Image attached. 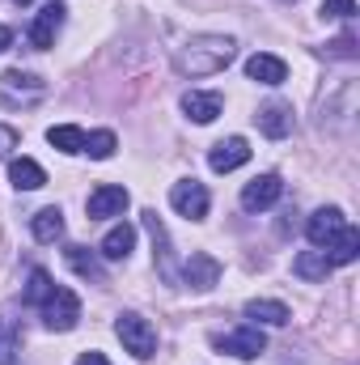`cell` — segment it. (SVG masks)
Instances as JSON below:
<instances>
[{
  "instance_id": "cell-1",
  "label": "cell",
  "mask_w": 360,
  "mask_h": 365,
  "mask_svg": "<svg viewBox=\"0 0 360 365\" xmlns=\"http://www.w3.org/2000/svg\"><path fill=\"white\" fill-rule=\"evenodd\" d=\"M233 56H238V43L229 34H195L174 51V68L182 77H216L233 64Z\"/></svg>"
},
{
  "instance_id": "cell-2",
  "label": "cell",
  "mask_w": 360,
  "mask_h": 365,
  "mask_svg": "<svg viewBox=\"0 0 360 365\" xmlns=\"http://www.w3.org/2000/svg\"><path fill=\"white\" fill-rule=\"evenodd\" d=\"M115 336L123 340V349H127L136 361H149V357L157 353V331H153V323H149L144 314H136V310H123V314L115 319Z\"/></svg>"
},
{
  "instance_id": "cell-3",
  "label": "cell",
  "mask_w": 360,
  "mask_h": 365,
  "mask_svg": "<svg viewBox=\"0 0 360 365\" xmlns=\"http://www.w3.org/2000/svg\"><path fill=\"white\" fill-rule=\"evenodd\" d=\"M38 310H43V323H47L51 331H73V327L81 323V297H77L73 289H64V284H55V293H51Z\"/></svg>"
},
{
  "instance_id": "cell-4",
  "label": "cell",
  "mask_w": 360,
  "mask_h": 365,
  "mask_svg": "<svg viewBox=\"0 0 360 365\" xmlns=\"http://www.w3.org/2000/svg\"><path fill=\"white\" fill-rule=\"evenodd\" d=\"M221 353H229V357H238V361H255V357H263L268 353V336L259 331V327H238V331H229V336H216L212 340Z\"/></svg>"
},
{
  "instance_id": "cell-5",
  "label": "cell",
  "mask_w": 360,
  "mask_h": 365,
  "mask_svg": "<svg viewBox=\"0 0 360 365\" xmlns=\"http://www.w3.org/2000/svg\"><path fill=\"white\" fill-rule=\"evenodd\" d=\"M144 230L153 234V264H157V276L166 284H179V264H174V247H170V234L162 225L157 212H144Z\"/></svg>"
},
{
  "instance_id": "cell-6",
  "label": "cell",
  "mask_w": 360,
  "mask_h": 365,
  "mask_svg": "<svg viewBox=\"0 0 360 365\" xmlns=\"http://www.w3.org/2000/svg\"><path fill=\"white\" fill-rule=\"evenodd\" d=\"M170 204L179 208L186 221H203L208 217V204H212V195H208V187L195 179H182L170 187Z\"/></svg>"
},
{
  "instance_id": "cell-7",
  "label": "cell",
  "mask_w": 360,
  "mask_h": 365,
  "mask_svg": "<svg viewBox=\"0 0 360 365\" xmlns=\"http://www.w3.org/2000/svg\"><path fill=\"white\" fill-rule=\"evenodd\" d=\"M127 204H132L127 187L102 182V187L93 191L90 200H85V212H90V221H106V217H123V208H127Z\"/></svg>"
},
{
  "instance_id": "cell-8",
  "label": "cell",
  "mask_w": 360,
  "mask_h": 365,
  "mask_svg": "<svg viewBox=\"0 0 360 365\" xmlns=\"http://www.w3.org/2000/svg\"><path fill=\"white\" fill-rule=\"evenodd\" d=\"M246 162H250L246 136H229V140H216V145L208 149V166H212L216 175H229V170H238V166H246Z\"/></svg>"
},
{
  "instance_id": "cell-9",
  "label": "cell",
  "mask_w": 360,
  "mask_h": 365,
  "mask_svg": "<svg viewBox=\"0 0 360 365\" xmlns=\"http://www.w3.org/2000/svg\"><path fill=\"white\" fill-rule=\"evenodd\" d=\"M280 195H284L280 175H259V179H250L242 187V208H246V212H263V208H271Z\"/></svg>"
},
{
  "instance_id": "cell-10",
  "label": "cell",
  "mask_w": 360,
  "mask_h": 365,
  "mask_svg": "<svg viewBox=\"0 0 360 365\" xmlns=\"http://www.w3.org/2000/svg\"><path fill=\"white\" fill-rule=\"evenodd\" d=\"M0 86H4V102H38V98L47 93V81H43V77L21 73V68H9V73L0 77Z\"/></svg>"
},
{
  "instance_id": "cell-11",
  "label": "cell",
  "mask_w": 360,
  "mask_h": 365,
  "mask_svg": "<svg viewBox=\"0 0 360 365\" xmlns=\"http://www.w3.org/2000/svg\"><path fill=\"white\" fill-rule=\"evenodd\" d=\"M64 13H68V9H64L60 0H51V4L34 17V26H30V47H34V51H47V47L55 43V34H60V26H64Z\"/></svg>"
},
{
  "instance_id": "cell-12",
  "label": "cell",
  "mask_w": 360,
  "mask_h": 365,
  "mask_svg": "<svg viewBox=\"0 0 360 365\" xmlns=\"http://www.w3.org/2000/svg\"><path fill=\"white\" fill-rule=\"evenodd\" d=\"M348 221H344V212L339 208H318L309 221H305V238L314 242V247H331L335 238H339V230H344Z\"/></svg>"
},
{
  "instance_id": "cell-13",
  "label": "cell",
  "mask_w": 360,
  "mask_h": 365,
  "mask_svg": "<svg viewBox=\"0 0 360 365\" xmlns=\"http://www.w3.org/2000/svg\"><path fill=\"white\" fill-rule=\"evenodd\" d=\"M179 276L186 280V284H191V289H199V293H203V289H212V284L221 280V264H216L208 251H195V255L182 264V272H179Z\"/></svg>"
},
{
  "instance_id": "cell-14",
  "label": "cell",
  "mask_w": 360,
  "mask_h": 365,
  "mask_svg": "<svg viewBox=\"0 0 360 365\" xmlns=\"http://www.w3.org/2000/svg\"><path fill=\"white\" fill-rule=\"evenodd\" d=\"M255 123H259V132H263V136L284 140V136L292 132V106H288V102H268V106L255 115Z\"/></svg>"
},
{
  "instance_id": "cell-15",
  "label": "cell",
  "mask_w": 360,
  "mask_h": 365,
  "mask_svg": "<svg viewBox=\"0 0 360 365\" xmlns=\"http://www.w3.org/2000/svg\"><path fill=\"white\" fill-rule=\"evenodd\" d=\"M246 77L250 81H259V86H284V77H288V64L280 60V56H250L246 60Z\"/></svg>"
},
{
  "instance_id": "cell-16",
  "label": "cell",
  "mask_w": 360,
  "mask_h": 365,
  "mask_svg": "<svg viewBox=\"0 0 360 365\" xmlns=\"http://www.w3.org/2000/svg\"><path fill=\"white\" fill-rule=\"evenodd\" d=\"M182 110H186V119H195V123H212L221 110H225V98L221 93H182Z\"/></svg>"
},
{
  "instance_id": "cell-17",
  "label": "cell",
  "mask_w": 360,
  "mask_h": 365,
  "mask_svg": "<svg viewBox=\"0 0 360 365\" xmlns=\"http://www.w3.org/2000/svg\"><path fill=\"white\" fill-rule=\"evenodd\" d=\"M132 247H136V230L123 221V225H115V230L102 238L97 255H102V259H110V264H119V259H127V255H132Z\"/></svg>"
},
{
  "instance_id": "cell-18",
  "label": "cell",
  "mask_w": 360,
  "mask_h": 365,
  "mask_svg": "<svg viewBox=\"0 0 360 365\" xmlns=\"http://www.w3.org/2000/svg\"><path fill=\"white\" fill-rule=\"evenodd\" d=\"M64 259H68V268H73V272H81L85 280H93V284H106V272H102V259L93 255L90 247H77V242H73V247L64 251Z\"/></svg>"
},
{
  "instance_id": "cell-19",
  "label": "cell",
  "mask_w": 360,
  "mask_h": 365,
  "mask_svg": "<svg viewBox=\"0 0 360 365\" xmlns=\"http://www.w3.org/2000/svg\"><path fill=\"white\" fill-rule=\"evenodd\" d=\"M292 272L301 276V280H327V276L335 272V264H331L327 251L318 247V251H301V255L292 259Z\"/></svg>"
},
{
  "instance_id": "cell-20",
  "label": "cell",
  "mask_w": 360,
  "mask_h": 365,
  "mask_svg": "<svg viewBox=\"0 0 360 365\" xmlns=\"http://www.w3.org/2000/svg\"><path fill=\"white\" fill-rule=\"evenodd\" d=\"M9 179H13L17 191H38V187L47 182V170H43L34 158H17V162L9 166Z\"/></svg>"
},
{
  "instance_id": "cell-21",
  "label": "cell",
  "mask_w": 360,
  "mask_h": 365,
  "mask_svg": "<svg viewBox=\"0 0 360 365\" xmlns=\"http://www.w3.org/2000/svg\"><path fill=\"white\" fill-rule=\"evenodd\" d=\"M246 319H259V323H271V327H284L292 319V310L284 302H271V297H255L246 302Z\"/></svg>"
},
{
  "instance_id": "cell-22",
  "label": "cell",
  "mask_w": 360,
  "mask_h": 365,
  "mask_svg": "<svg viewBox=\"0 0 360 365\" xmlns=\"http://www.w3.org/2000/svg\"><path fill=\"white\" fill-rule=\"evenodd\" d=\"M30 230H34L38 242H60L64 238V212L60 208H43V212H34Z\"/></svg>"
},
{
  "instance_id": "cell-23",
  "label": "cell",
  "mask_w": 360,
  "mask_h": 365,
  "mask_svg": "<svg viewBox=\"0 0 360 365\" xmlns=\"http://www.w3.org/2000/svg\"><path fill=\"white\" fill-rule=\"evenodd\" d=\"M356 255H360V234L352 230V225H344V230H339V238L327 247V259L339 268V264H352Z\"/></svg>"
},
{
  "instance_id": "cell-24",
  "label": "cell",
  "mask_w": 360,
  "mask_h": 365,
  "mask_svg": "<svg viewBox=\"0 0 360 365\" xmlns=\"http://www.w3.org/2000/svg\"><path fill=\"white\" fill-rule=\"evenodd\" d=\"M51 293H55V280H51V272L34 268V272H30V280H26V289H21V302H26V306H43Z\"/></svg>"
},
{
  "instance_id": "cell-25",
  "label": "cell",
  "mask_w": 360,
  "mask_h": 365,
  "mask_svg": "<svg viewBox=\"0 0 360 365\" xmlns=\"http://www.w3.org/2000/svg\"><path fill=\"white\" fill-rule=\"evenodd\" d=\"M47 140H51L60 153H85V132H81L77 123H60V128H51Z\"/></svg>"
},
{
  "instance_id": "cell-26",
  "label": "cell",
  "mask_w": 360,
  "mask_h": 365,
  "mask_svg": "<svg viewBox=\"0 0 360 365\" xmlns=\"http://www.w3.org/2000/svg\"><path fill=\"white\" fill-rule=\"evenodd\" d=\"M115 132H90L85 136V153H90L93 162H106V158H115Z\"/></svg>"
},
{
  "instance_id": "cell-27",
  "label": "cell",
  "mask_w": 360,
  "mask_h": 365,
  "mask_svg": "<svg viewBox=\"0 0 360 365\" xmlns=\"http://www.w3.org/2000/svg\"><path fill=\"white\" fill-rule=\"evenodd\" d=\"M327 56L331 60H356L360 51H356V34H339L335 43H327Z\"/></svg>"
},
{
  "instance_id": "cell-28",
  "label": "cell",
  "mask_w": 360,
  "mask_h": 365,
  "mask_svg": "<svg viewBox=\"0 0 360 365\" xmlns=\"http://www.w3.org/2000/svg\"><path fill=\"white\" fill-rule=\"evenodd\" d=\"M322 17H356V0H327L322 4Z\"/></svg>"
},
{
  "instance_id": "cell-29",
  "label": "cell",
  "mask_w": 360,
  "mask_h": 365,
  "mask_svg": "<svg viewBox=\"0 0 360 365\" xmlns=\"http://www.w3.org/2000/svg\"><path fill=\"white\" fill-rule=\"evenodd\" d=\"M17 140H21V132H17V128H9V123H0V158H4V153H13V149H17Z\"/></svg>"
},
{
  "instance_id": "cell-30",
  "label": "cell",
  "mask_w": 360,
  "mask_h": 365,
  "mask_svg": "<svg viewBox=\"0 0 360 365\" xmlns=\"http://www.w3.org/2000/svg\"><path fill=\"white\" fill-rule=\"evenodd\" d=\"M13 357V336H4V327H0V365H9Z\"/></svg>"
},
{
  "instance_id": "cell-31",
  "label": "cell",
  "mask_w": 360,
  "mask_h": 365,
  "mask_svg": "<svg viewBox=\"0 0 360 365\" xmlns=\"http://www.w3.org/2000/svg\"><path fill=\"white\" fill-rule=\"evenodd\" d=\"M77 365H110V361H106L102 353H81V357H77Z\"/></svg>"
},
{
  "instance_id": "cell-32",
  "label": "cell",
  "mask_w": 360,
  "mask_h": 365,
  "mask_svg": "<svg viewBox=\"0 0 360 365\" xmlns=\"http://www.w3.org/2000/svg\"><path fill=\"white\" fill-rule=\"evenodd\" d=\"M9 43H13V30H9V26H0V51H9Z\"/></svg>"
},
{
  "instance_id": "cell-33",
  "label": "cell",
  "mask_w": 360,
  "mask_h": 365,
  "mask_svg": "<svg viewBox=\"0 0 360 365\" xmlns=\"http://www.w3.org/2000/svg\"><path fill=\"white\" fill-rule=\"evenodd\" d=\"M13 4H30V0H13Z\"/></svg>"
}]
</instances>
